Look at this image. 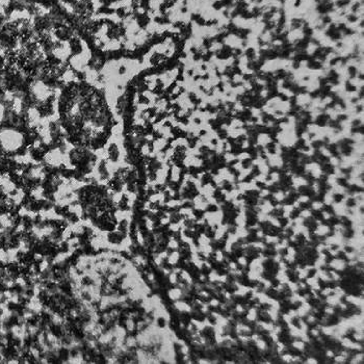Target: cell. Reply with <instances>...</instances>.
Returning a JSON list of instances; mask_svg holds the SVG:
<instances>
[{"instance_id":"4","label":"cell","mask_w":364,"mask_h":364,"mask_svg":"<svg viewBox=\"0 0 364 364\" xmlns=\"http://www.w3.org/2000/svg\"><path fill=\"white\" fill-rule=\"evenodd\" d=\"M349 71H350V73H351V77H354V76H355V73H356V68H354V67H351L350 69H349Z\"/></svg>"},{"instance_id":"3","label":"cell","mask_w":364,"mask_h":364,"mask_svg":"<svg viewBox=\"0 0 364 364\" xmlns=\"http://www.w3.org/2000/svg\"><path fill=\"white\" fill-rule=\"evenodd\" d=\"M346 91L347 92H355L356 91V87L353 86V84H351L350 82H346Z\"/></svg>"},{"instance_id":"2","label":"cell","mask_w":364,"mask_h":364,"mask_svg":"<svg viewBox=\"0 0 364 364\" xmlns=\"http://www.w3.org/2000/svg\"><path fill=\"white\" fill-rule=\"evenodd\" d=\"M246 55H247V57L250 58V60H253V58L255 57V50L253 49V48H250V49L247 50Z\"/></svg>"},{"instance_id":"1","label":"cell","mask_w":364,"mask_h":364,"mask_svg":"<svg viewBox=\"0 0 364 364\" xmlns=\"http://www.w3.org/2000/svg\"><path fill=\"white\" fill-rule=\"evenodd\" d=\"M329 119H330V117H329V116L323 113V115H320V116L317 117L315 123H316V124H317L318 126H325V125L327 124V122L329 121Z\"/></svg>"},{"instance_id":"5","label":"cell","mask_w":364,"mask_h":364,"mask_svg":"<svg viewBox=\"0 0 364 364\" xmlns=\"http://www.w3.org/2000/svg\"><path fill=\"white\" fill-rule=\"evenodd\" d=\"M280 97H281L282 100H284V101L287 100V96H286V95H282V94H280Z\"/></svg>"},{"instance_id":"6","label":"cell","mask_w":364,"mask_h":364,"mask_svg":"<svg viewBox=\"0 0 364 364\" xmlns=\"http://www.w3.org/2000/svg\"><path fill=\"white\" fill-rule=\"evenodd\" d=\"M299 67H300V64H299L298 61H295V63L294 64V68H295V69H298Z\"/></svg>"},{"instance_id":"7","label":"cell","mask_w":364,"mask_h":364,"mask_svg":"<svg viewBox=\"0 0 364 364\" xmlns=\"http://www.w3.org/2000/svg\"><path fill=\"white\" fill-rule=\"evenodd\" d=\"M195 123H196V124H200V123H201V120H200V119H195Z\"/></svg>"}]
</instances>
